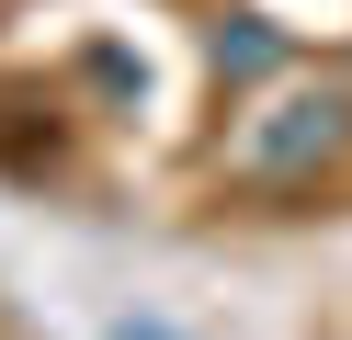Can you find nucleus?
Segmentation results:
<instances>
[{
    "label": "nucleus",
    "mask_w": 352,
    "mask_h": 340,
    "mask_svg": "<svg viewBox=\"0 0 352 340\" xmlns=\"http://www.w3.org/2000/svg\"><path fill=\"white\" fill-rule=\"evenodd\" d=\"M341 148H352V102L341 91H296V102H273L239 136V159H250L261 181H296V170H318V159H341Z\"/></svg>",
    "instance_id": "f257e3e1"
},
{
    "label": "nucleus",
    "mask_w": 352,
    "mask_h": 340,
    "mask_svg": "<svg viewBox=\"0 0 352 340\" xmlns=\"http://www.w3.org/2000/svg\"><path fill=\"white\" fill-rule=\"evenodd\" d=\"M216 68H228V80H273V68H284V34L261 12H228V23H216Z\"/></svg>",
    "instance_id": "f03ea898"
},
{
    "label": "nucleus",
    "mask_w": 352,
    "mask_h": 340,
    "mask_svg": "<svg viewBox=\"0 0 352 340\" xmlns=\"http://www.w3.org/2000/svg\"><path fill=\"white\" fill-rule=\"evenodd\" d=\"M102 340H182L170 317H125V329H102Z\"/></svg>",
    "instance_id": "7ed1b4c3"
}]
</instances>
